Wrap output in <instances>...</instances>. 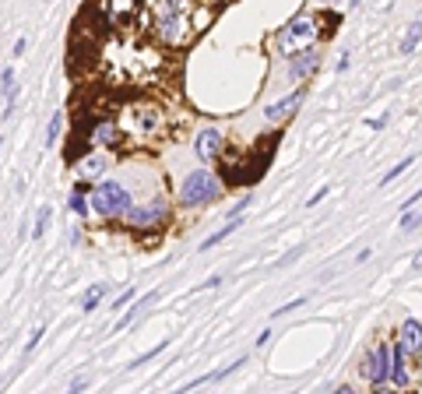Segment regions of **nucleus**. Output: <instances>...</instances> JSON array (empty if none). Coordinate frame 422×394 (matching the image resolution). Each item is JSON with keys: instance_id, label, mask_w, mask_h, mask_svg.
<instances>
[{"instance_id": "nucleus-1", "label": "nucleus", "mask_w": 422, "mask_h": 394, "mask_svg": "<svg viewBox=\"0 0 422 394\" xmlns=\"http://www.w3.org/2000/svg\"><path fill=\"white\" fill-rule=\"evenodd\" d=\"M148 18H152V36L162 46L180 49L201 32L205 18H215V11H205V8L194 11L190 4H180V0H162V4L148 8Z\"/></svg>"}, {"instance_id": "nucleus-2", "label": "nucleus", "mask_w": 422, "mask_h": 394, "mask_svg": "<svg viewBox=\"0 0 422 394\" xmlns=\"http://www.w3.org/2000/svg\"><path fill=\"white\" fill-rule=\"evenodd\" d=\"M278 137H282V131H275L271 137L257 141V148H254V152H246V155L229 152V155H226V166H222V172H226V183L254 187V183L264 176V172H267L271 159H275V144H278Z\"/></svg>"}, {"instance_id": "nucleus-3", "label": "nucleus", "mask_w": 422, "mask_h": 394, "mask_svg": "<svg viewBox=\"0 0 422 394\" xmlns=\"http://www.w3.org/2000/svg\"><path fill=\"white\" fill-rule=\"evenodd\" d=\"M120 134H127L131 141H152L162 131V109L152 103H131L123 109V120L116 123Z\"/></svg>"}, {"instance_id": "nucleus-4", "label": "nucleus", "mask_w": 422, "mask_h": 394, "mask_svg": "<svg viewBox=\"0 0 422 394\" xmlns=\"http://www.w3.org/2000/svg\"><path fill=\"white\" fill-rule=\"evenodd\" d=\"M134 205H131V194L123 183L116 180H103V183H95L92 190V211L98 218H116V215H127Z\"/></svg>"}, {"instance_id": "nucleus-5", "label": "nucleus", "mask_w": 422, "mask_h": 394, "mask_svg": "<svg viewBox=\"0 0 422 394\" xmlns=\"http://www.w3.org/2000/svg\"><path fill=\"white\" fill-rule=\"evenodd\" d=\"M218 194H222V180L215 176V172H208V169H197V172H190V176L183 180L180 201H183L187 208H197V205L215 201Z\"/></svg>"}, {"instance_id": "nucleus-6", "label": "nucleus", "mask_w": 422, "mask_h": 394, "mask_svg": "<svg viewBox=\"0 0 422 394\" xmlns=\"http://www.w3.org/2000/svg\"><path fill=\"white\" fill-rule=\"evenodd\" d=\"M391 363H394L391 345H387V341H377L373 349H369V352L362 356L359 373H362L369 384H373V387H387V384H391Z\"/></svg>"}, {"instance_id": "nucleus-7", "label": "nucleus", "mask_w": 422, "mask_h": 394, "mask_svg": "<svg viewBox=\"0 0 422 394\" xmlns=\"http://www.w3.org/2000/svg\"><path fill=\"white\" fill-rule=\"evenodd\" d=\"M166 218H169V205L166 201H144V205H134L127 215H123V222H127L134 233L159 229V226H166Z\"/></svg>"}, {"instance_id": "nucleus-8", "label": "nucleus", "mask_w": 422, "mask_h": 394, "mask_svg": "<svg viewBox=\"0 0 422 394\" xmlns=\"http://www.w3.org/2000/svg\"><path fill=\"white\" fill-rule=\"evenodd\" d=\"M317 21L303 11V14H295L289 25H285V32H282V46L289 49V53H303V49H310V42L317 39Z\"/></svg>"}, {"instance_id": "nucleus-9", "label": "nucleus", "mask_w": 422, "mask_h": 394, "mask_svg": "<svg viewBox=\"0 0 422 394\" xmlns=\"http://www.w3.org/2000/svg\"><path fill=\"white\" fill-rule=\"evenodd\" d=\"M317 67H320V49H303V53H292V64H289V74L295 81H306V78H313L317 74Z\"/></svg>"}, {"instance_id": "nucleus-10", "label": "nucleus", "mask_w": 422, "mask_h": 394, "mask_svg": "<svg viewBox=\"0 0 422 394\" xmlns=\"http://www.w3.org/2000/svg\"><path fill=\"white\" fill-rule=\"evenodd\" d=\"M194 152H197V159H205V162L218 159L222 152H226V148H222V134L215 127H205L201 134H197V141H194Z\"/></svg>"}, {"instance_id": "nucleus-11", "label": "nucleus", "mask_w": 422, "mask_h": 394, "mask_svg": "<svg viewBox=\"0 0 422 394\" xmlns=\"http://www.w3.org/2000/svg\"><path fill=\"white\" fill-rule=\"evenodd\" d=\"M391 356H394V363H391V387H394V391H401V387H408V384H412L408 352L401 349V345H394V349H391Z\"/></svg>"}, {"instance_id": "nucleus-12", "label": "nucleus", "mask_w": 422, "mask_h": 394, "mask_svg": "<svg viewBox=\"0 0 422 394\" xmlns=\"http://www.w3.org/2000/svg\"><path fill=\"white\" fill-rule=\"evenodd\" d=\"M300 103H303V88H295L292 95L278 98V103H271V106L264 109V120H267V123H282L289 113H295V109H300Z\"/></svg>"}, {"instance_id": "nucleus-13", "label": "nucleus", "mask_w": 422, "mask_h": 394, "mask_svg": "<svg viewBox=\"0 0 422 394\" xmlns=\"http://www.w3.org/2000/svg\"><path fill=\"white\" fill-rule=\"evenodd\" d=\"M398 345H401L408 356H419L422 352V324H419V320H405L401 331H398Z\"/></svg>"}, {"instance_id": "nucleus-14", "label": "nucleus", "mask_w": 422, "mask_h": 394, "mask_svg": "<svg viewBox=\"0 0 422 394\" xmlns=\"http://www.w3.org/2000/svg\"><path fill=\"white\" fill-rule=\"evenodd\" d=\"M88 141H92V148L95 144H106V148H116V141H120V127L113 120H103V123H95L92 127V134H88Z\"/></svg>"}, {"instance_id": "nucleus-15", "label": "nucleus", "mask_w": 422, "mask_h": 394, "mask_svg": "<svg viewBox=\"0 0 422 394\" xmlns=\"http://www.w3.org/2000/svg\"><path fill=\"white\" fill-rule=\"evenodd\" d=\"M419 39H422V21H412L408 32L401 36V53H412V49L419 46Z\"/></svg>"}, {"instance_id": "nucleus-16", "label": "nucleus", "mask_w": 422, "mask_h": 394, "mask_svg": "<svg viewBox=\"0 0 422 394\" xmlns=\"http://www.w3.org/2000/svg\"><path fill=\"white\" fill-rule=\"evenodd\" d=\"M103 296H106V285H92V289L85 292V300H81V310L92 313V310L98 306V300H103Z\"/></svg>"}, {"instance_id": "nucleus-17", "label": "nucleus", "mask_w": 422, "mask_h": 394, "mask_svg": "<svg viewBox=\"0 0 422 394\" xmlns=\"http://www.w3.org/2000/svg\"><path fill=\"white\" fill-rule=\"evenodd\" d=\"M412 162H415V155H408V159H401V162H398V166H394L391 172H384V176H380V187H387V183H394V180H398V176H401V172H405V169H408Z\"/></svg>"}, {"instance_id": "nucleus-18", "label": "nucleus", "mask_w": 422, "mask_h": 394, "mask_svg": "<svg viewBox=\"0 0 422 394\" xmlns=\"http://www.w3.org/2000/svg\"><path fill=\"white\" fill-rule=\"evenodd\" d=\"M49 218H53V211H49V208L42 205V208H39V215H36V229H32V233H36V239H42V233L49 229Z\"/></svg>"}, {"instance_id": "nucleus-19", "label": "nucleus", "mask_w": 422, "mask_h": 394, "mask_svg": "<svg viewBox=\"0 0 422 394\" xmlns=\"http://www.w3.org/2000/svg\"><path fill=\"white\" fill-rule=\"evenodd\" d=\"M60 127H64V113H57L53 120H49V127H46V144H53V141H57Z\"/></svg>"}, {"instance_id": "nucleus-20", "label": "nucleus", "mask_w": 422, "mask_h": 394, "mask_svg": "<svg viewBox=\"0 0 422 394\" xmlns=\"http://www.w3.org/2000/svg\"><path fill=\"white\" fill-rule=\"evenodd\" d=\"M67 205H70V211H78V215H85V211H88V205H85V194H78V190L70 194V201H67Z\"/></svg>"}, {"instance_id": "nucleus-21", "label": "nucleus", "mask_w": 422, "mask_h": 394, "mask_svg": "<svg viewBox=\"0 0 422 394\" xmlns=\"http://www.w3.org/2000/svg\"><path fill=\"white\" fill-rule=\"evenodd\" d=\"M162 349H166V341H159V345H155V349H152V352H144V356H137V359L131 363V369H137V366H141V363H148V359H155V356H159Z\"/></svg>"}, {"instance_id": "nucleus-22", "label": "nucleus", "mask_w": 422, "mask_h": 394, "mask_svg": "<svg viewBox=\"0 0 422 394\" xmlns=\"http://www.w3.org/2000/svg\"><path fill=\"white\" fill-rule=\"evenodd\" d=\"M131 300H134V289L127 285V292H120V296H116V300H113V310H120V306H127Z\"/></svg>"}, {"instance_id": "nucleus-23", "label": "nucleus", "mask_w": 422, "mask_h": 394, "mask_svg": "<svg viewBox=\"0 0 422 394\" xmlns=\"http://www.w3.org/2000/svg\"><path fill=\"white\" fill-rule=\"evenodd\" d=\"M419 201H422V187H419V190H415V194L408 197V201H405V208H401V215H408V211H412V208H415Z\"/></svg>"}, {"instance_id": "nucleus-24", "label": "nucleus", "mask_w": 422, "mask_h": 394, "mask_svg": "<svg viewBox=\"0 0 422 394\" xmlns=\"http://www.w3.org/2000/svg\"><path fill=\"white\" fill-rule=\"evenodd\" d=\"M39 341H42V328H36V331H32V338H29V341H25V352H32V349H36V345H39Z\"/></svg>"}, {"instance_id": "nucleus-25", "label": "nucleus", "mask_w": 422, "mask_h": 394, "mask_svg": "<svg viewBox=\"0 0 422 394\" xmlns=\"http://www.w3.org/2000/svg\"><path fill=\"white\" fill-rule=\"evenodd\" d=\"M303 303H306V300H295V303H285V306H278V310H275V317H282V313H292L295 306H303Z\"/></svg>"}, {"instance_id": "nucleus-26", "label": "nucleus", "mask_w": 422, "mask_h": 394, "mask_svg": "<svg viewBox=\"0 0 422 394\" xmlns=\"http://www.w3.org/2000/svg\"><path fill=\"white\" fill-rule=\"evenodd\" d=\"M324 197H328V187H320V190H317V194L310 197V201H306V205L313 208V205H320V201H324Z\"/></svg>"}, {"instance_id": "nucleus-27", "label": "nucleus", "mask_w": 422, "mask_h": 394, "mask_svg": "<svg viewBox=\"0 0 422 394\" xmlns=\"http://www.w3.org/2000/svg\"><path fill=\"white\" fill-rule=\"evenodd\" d=\"M85 387H88V380L81 377V380H74V384H70V391H67V394H81Z\"/></svg>"}, {"instance_id": "nucleus-28", "label": "nucleus", "mask_w": 422, "mask_h": 394, "mask_svg": "<svg viewBox=\"0 0 422 394\" xmlns=\"http://www.w3.org/2000/svg\"><path fill=\"white\" fill-rule=\"evenodd\" d=\"M349 70V53H341V60H338V74H345Z\"/></svg>"}, {"instance_id": "nucleus-29", "label": "nucleus", "mask_w": 422, "mask_h": 394, "mask_svg": "<svg viewBox=\"0 0 422 394\" xmlns=\"http://www.w3.org/2000/svg\"><path fill=\"white\" fill-rule=\"evenodd\" d=\"M334 394H359V391H356V387H352V384H341V387H338V391H334Z\"/></svg>"}, {"instance_id": "nucleus-30", "label": "nucleus", "mask_w": 422, "mask_h": 394, "mask_svg": "<svg viewBox=\"0 0 422 394\" xmlns=\"http://www.w3.org/2000/svg\"><path fill=\"white\" fill-rule=\"evenodd\" d=\"M373 394H398L394 387H373Z\"/></svg>"}, {"instance_id": "nucleus-31", "label": "nucleus", "mask_w": 422, "mask_h": 394, "mask_svg": "<svg viewBox=\"0 0 422 394\" xmlns=\"http://www.w3.org/2000/svg\"><path fill=\"white\" fill-rule=\"evenodd\" d=\"M412 267H415V271H422V250L415 254V261H412Z\"/></svg>"}]
</instances>
